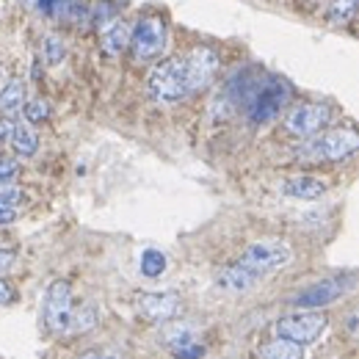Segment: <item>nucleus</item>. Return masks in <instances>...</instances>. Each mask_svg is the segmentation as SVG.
I'll return each instance as SVG.
<instances>
[{"label":"nucleus","instance_id":"nucleus-1","mask_svg":"<svg viewBox=\"0 0 359 359\" xmlns=\"http://www.w3.org/2000/svg\"><path fill=\"white\" fill-rule=\"evenodd\" d=\"M232 89H235L238 102L243 105L249 122H255V125L273 119L290 100L287 83H282L279 78L260 75V72H241L232 81Z\"/></svg>","mask_w":359,"mask_h":359},{"label":"nucleus","instance_id":"nucleus-2","mask_svg":"<svg viewBox=\"0 0 359 359\" xmlns=\"http://www.w3.org/2000/svg\"><path fill=\"white\" fill-rule=\"evenodd\" d=\"M147 91L152 100L158 102H180L185 100L191 91L185 83V58H166L161 61L152 72H149V81H147Z\"/></svg>","mask_w":359,"mask_h":359},{"label":"nucleus","instance_id":"nucleus-3","mask_svg":"<svg viewBox=\"0 0 359 359\" xmlns=\"http://www.w3.org/2000/svg\"><path fill=\"white\" fill-rule=\"evenodd\" d=\"M293 260V252L287 243L282 241H257V243H249L238 260V266L257 276H266L271 271L285 269L287 263Z\"/></svg>","mask_w":359,"mask_h":359},{"label":"nucleus","instance_id":"nucleus-4","mask_svg":"<svg viewBox=\"0 0 359 359\" xmlns=\"http://www.w3.org/2000/svg\"><path fill=\"white\" fill-rule=\"evenodd\" d=\"M166 22L161 17H141L130 28V47L138 61H155L166 50Z\"/></svg>","mask_w":359,"mask_h":359},{"label":"nucleus","instance_id":"nucleus-5","mask_svg":"<svg viewBox=\"0 0 359 359\" xmlns=\"http://www.w3.org/2000/svg\"><path fill=\"white\" fill-rule=\"evenodd\" d=\"M326 326H329V320H326L323 313H296L279 318L273 332L282 340H290V343H299V346H310L326 332Z\"/></svg>","mask_w":359,"mask_h":359},{"label":"nucleus","instance_id":"nucleus-6","mask_svg":"<svg viewBox=\"0 0 359 359\" xmlns=\"http://www.w3.org/2000/svg\"><path fill=\"white\" fill-rule=\"evenodd\" d=\"M69 315H72V287H69V282L58 279V282H53V285L47 287V296H45L47 332H53V334L67 332Z\"/></svg>","mask_w":359,"mask_h":359},{"label":"nucleus","instance_id":"nucleus-7","mask_svg":"<svg viewBox=\"0 0 359 359\" xmlns=\"http://www.w3.org/2000/svg\"><path fill=\"white\" fill-rule=\"evenodd\" d=\"M219 69V53L213 47H194L188 55H185V83H188V91L205 89L213 75Z\"/></svg>","mask_w":359,"mask_h":359},{"label":"nucleus","instance_id":"nucleus-8","mask_svg":"<svg viewBox=\"0 0 359 359\" xmlns=\"http://www.w3.org/2000/svg\"><path fill=\"white\" fill-rule=\"evenodd\" d=\"M326 122H329V105L307 102V105H296L287 114L285 128H287V133L293 135H315Z\"/></svg>","mask_w":359,"mask_h":359},{"label":"nucleus","instance_id":"nucleus-9","mask_svg":"<svg viewBox=\"0 0 359 359\" xmlns=\"http://www.w3.org/2000/svg\"><path fill=\"white\" fill-rule=\"evenodd\" d=\"M346 290H351V282L346 279H323V282H315L307 290H302L293 304L296 307H304V310H315V307H326L332 302H337L340 296H346Z\"/></svg>","mask_w":359,"mask_h":359},{"label":"nucleus","instance_id":"nucleus-10","mask_svg":"<svg viewBox=\"0 0 359 359\" xmlns=\"http://www.w3.org/2000/svg\"><path fill=\"white\" fill-rule=\"evenodd\" d=\"M357 144L359 141L354 130H332V133L320 135L313 147L318 158H323V161H343L357 152Z\"/></svg>","mask_w":359,"mask_h":359},{"label":"nucleus","instance_id":"nucleus-11","mask_svg":"<svg viewBox=\"0 0 359 359\" xmlns=\"http://www.w3.org/2000/svg\"><path fill=\"white\" fill-rule=\"evenodd\" d=\"M138 310L144 318L163 323L182 313V302L175 293H144V296H138Z\"/></svg>","mask_w":359,"mask_h":359},{"label":"nucleus","instance_id":"nucleus-12","mask_svg":"<svg viewBox=\"0 0 359 359\" xmlns=\"http://www.w3.org/2000/svg\"><path fill=\"white\" fill-rule=\"evenodd\" d=\"M282 191L293 199H318L326 194V182L318 177H310V175H302V177H290L285 180Z\"/></svg>","mask_w":359,"mask_h":359},{"label":"nucleus","instance_id":"nucleus-13","mask_svg":"<svg viewBox=\"0 0 359 359\" xmlns=\"http://www.w3.org/2000/svg\"><path fill=\"white\" fill-rule=\"evenodd\" d=\"M128 45H130V22L114 20L102 28V50L108 55H119Z\"/></svg>","mask_w":359,"mask_h":359},{"label":"nucleus","instance_id":"nucleus-14","mask_svg":"<svg viewBox=\"0 0 359 359\" xmlns=\"http://www.w3.org/2000/svg\"><path fill=\"white\" fill-rule=\"evenodd\" d=\"M257 282H260V276H257V273L241 269L238 263H235V266H229V269H224L222 273H219V287H224V290H232V293H243V290H252Z\"/></svg>","mask_w":359,"mask_h":359},{"label":"nucleus","instance_id":"nucleus-15","mask_svg":"<svg viewBox=\"0 0 359 359\" xmlns=\"http://www.w3.org/2000/svg\"><path fill=\"white\" fill-rule=\"evenodd\" d=\"M260 359H304V346L276 337L260 348Z\"/></svg>","mask_w":359,"mask_h":359},{"label":"nucleus","instance_id":"nucleus-16","mask_svg":"<svg viewBox=\"0 0 359 359\" xmlns=\"http://www.w3.org/2000/svg\"><path fill=\"white\" fill-rule=\"evenodd\" d=\"M94 326H97V307H94V304L72 307L69 323H67V332H69V334H86Z\"/></svg>","mask_w":359,"mask_h":359},{"label":"nucleus","instance_id":"nucleus-17","mask_svg":"<svg viewBox=\"0 0 359 359\" xmlns=\"http://www.w3.org/2000/svg\"><path fill=\"white\" fill-rule=\"evenodd\" d=\"M22 105H25V86L20 81H11L6 89L0 91V114L14 116L17 111H22Z\"/></svg>","mask_w":359,"mask_h":359},{"label":"nucleus","instance_id":"nucleus-18","mask_svg":"<svg viewBox=\"0 0 359 359\" xmlns=\"http://www.w3.org/2000/svg\"><path fill=\"white\" fill-rule=\"evenodd\" d=\"M8 141H11L14 152H17V155H25V158L36 155V149H39V138L31 133V128H25V125H14Z\"/></svg>","mask_w":359,"mask_h":359},{"label":"nucleus","instance_id":"nucleus-19","mask_svg":"<svg viewBox=\"0 0 359 359\" xmlns=\"http://www.w3.org/2000/svg\"><path fill=\"white\" fill-rule=\"evenodd\" d=\"M163 340L169 343V348H180V346L196 343V329H194V326H185V323L166 326V329H163Z\"/></svg>","mask_w":359,"mask_h":359},{"label":"nucleus","instance_id":"nucleus-20","mask_svg":"<svg viewBox=\"0 0 359 359\" xmlns=\"http://www.w3.org/2000/svg\"><path fill=\"white\" fill-rule=\"evenodd\" d=\"M163 271H166V255H163V252L147 249V252L141 255V273H144V276L155 279V276H161Z\"/></svg>","mask_w":359,"mask_h":359},{"label":"nucleus","instance_id":"nucleus-21","mask_svg":"<svg viewBox=\"0 0 359 359\" xmlns=\"http://www.w3.org/2000/svg\"><path fill=\"white\" fill-rule=\"evenodd\" d=\"M22 111H25V119L34 122V125L45 122L47 116H50V105H47L45 100H31V102L22 105Z\"/></svg>","mask_w":359,"mask_h":359},{"label":"nucleus","instance_id":"nucleus-22","mask_svg":"<svg viewBox=\"0 0 359 359\" xmlns=\"http://www.w3.org/2000/svg\"><path fill=\"white\" fill-rule=\"evenodd\" d=\"M53 8H58L61 20H72L83 11V0H53Z\"/></svg>","mask_w":359,"mask_h":359},{"label":"nucleus","instance_id":"nucleus-23","mask_svg":"<svg viewBox=\"0 0 359 359\" xmlns=\"http://www.w3.org/2000/svg\"><path fill=\"white\" fill-rule=\"evenodd\" d=\"M45 58L47 64H61L64 61V42L58 36H47L45 39Z\"/></svg>","mask_w":359,"mask_h":359},{"label":"nucleus","instance_id":"nucleus-24","mask_svg":"<svg viewBox=\"0 0 359 359\" xmlns=\"http://www.w3.org/2000/svg\"><path fill=\"white\" fill-rule=\"evenodd\" d=\"M354 8H357V0H334L332 3V20L346 22L354 14Z\"/></svg>","mask_w":359,"mask_h":359},{"label":"nucleus","instance_id":"nucleus-25","mask_svg":"<svg viewBox=\"0 0 359 359\" xmlns=\"http://www.w3.org/2000/svg\"><path fill=\"white\" fill-rule=\"evenodd\" d=\"M172 354H175L177 359H202L205 357V348H202V343L196 340V343H188V346L172 348Z\"/></svg>","mask_w":359,"mask_h":359},{"label":"nucleus","instance_id":"nucleus-26","mask_svg":"<svg viewBox=\"0 0 359 359\" xmlns=\"http://www.w3.org/2000/svg\"><path fill=\"white\" fill-rule=\"evenodd\" d=\"M25 196H22V191L20 188H0V205L3 208H14V205H20Z\"/></svg>","mask_w":359,"mask_h":359},{"label":"nucleus","instance_id":"nucleus-27","mask_svg":"<svg viewBox=\"0 0 359 359\" xmlns=\"http://www.w3.org/2000/svg\"><path fill=\"white\" fill-rule=\"evenodd\" d=\"M81 359H122V354L116 348H89L86 354H81Z\"/></svg>","mask_w":359,"mask_h":359},{"label":"nucleus","instance_id":"nucleus-28","mask_svg":"<svg viewBox=\"0 0 359 359\" xmlns=\"http://www.w3.org/2000/svg\"><path fill=\"white\" fill-rule=\"evenodd\" d=\"M14 175H17V163H14V161H8V158H0V185H3V182H8Z\"/></svg>","mask_w":359,"mask_h":359},{"label":"nucleus","instance_id":"nucleus-29","mask_svg":"<svg viewBox=\"0 0 359 359\" xmlns=\"http://www.w3.org/2000/svg\"><path fill=\"white\" fill-rule=\"evenodd\" d=\"M8 302H14V287L6 279H0V307L8 304Z\"/></svg>","mask_w":359,"mask_h":359},{"label":"nucleus","instance_id":"nucleus-30","mask_svg":"<svg viewBox=\"0 0 359 359\" xmlns=\"http://www.w3.org/2000/svg\"><path fill=\"white\" fill-rule=\"evenodd\" d=\"M11 263H14V252L11 249H0V273L11 269Z\"/></svg>","mask_w":359,"mask_h":359},{"label":"nucleus","instance_id":"nucleus-31","mask_svg":"<svg viewBox=\"0 0 359 359\" xmlns=\"http://www.w3.org/2000/svg\"><path fill=\"white\" fill-rule=\"evenodd\" d=\"M14 219H17V210H14V208H3V205H0V226L11 224Z\"/></svg>","mask_w":359,"mask_h":359},{"label":"nucleus","instance_id":"nucleus-32","mask_svg":"<svg viewBox=\"0 0 359 359\" xmlns=\"http://www.w3.org/2000/svg\"><path fill=\"white\" fill-rule=\"evenodd\" d=\"M14 130V125L8 119H0V141H8V135Z\"/></svg>","mask_w":359,"mask_h":359},{"label":"nucleus","instance_id":"nucleus-33","mask_svg":"<svg viewBox=\"0 0 359 359\" xmlns=\"http://www.w3.org/2000/svg\"><path fill=\"white\" fill-rule=\"evenodd\" d=\"M348 329H351V334H357V315L348 318Z\"/></svg>","mask_w":359,"mask_h":359},{"label":"nucleus","instance_id":"nucleus-34","mask_svg":"<svg viewBox=\"0 0 359 359\" xmlns=\"http://www.w3.org/2000/svg\"><path fill=\"white\" fill-rule=\"evenodd\" d=\"M39 8H42V11H50V8H53V0H39Z\"/></svg>","mask_w":359,"mask_h":359}]
</instances>
